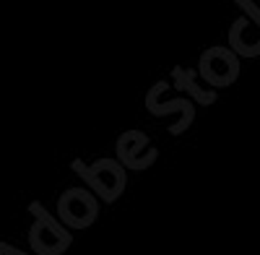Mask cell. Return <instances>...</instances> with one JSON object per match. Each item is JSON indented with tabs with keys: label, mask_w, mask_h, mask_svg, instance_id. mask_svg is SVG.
I'll use <instances>...</instances> for the list:
<instances>
[{
	"label": "cell",
	"mask_w": 260,
	"mask_h": 255,
	"mask_svg": "<svg viewBox=\"0 0 260 255\" xmlns=\"http://www.w3.org/2000/svg\"><path fill=\"white\" fill-rule=\"evenodd\" d=\"M31 216H34V227L29 232V245L37 255H62L71 247L73 237L68 227H62L55 216H50L42 203H31L29 206Z\"/></svg>",
	"instance_id": "cell-1"
},
{
	"label": "cell",
	"mask_w": 260,
	"mask_h": 255,
	"mask_svg": "<svg viewBox=\"0 0 260 255\" xmlns=\"http://www.w3.org/2000/svg\"><path fill=\"white\" fill-rule=\"evenodd\" d=\"M73 172L78 177H83V182L89 185L104 203H115L120 198V193L125 190V182H127L125 180V169L115 159H99L91 167H86L81 159H76L73 162Z\"/></svg>",
	"instance_id": "cell-2"
},
{
	"label": "cell",
	"mask_w": 260,
	"mask_h": 255,
	"mask_svg": "<svg viewBox=\"0 0 260 255\" xmlns=\"http://www.w3.org/2000/svg\"><path fill=\"white\" fill-rule=\"evenodd\" d=\"M96 214H99V206H96V198L83 187H71L65 190L57 201V216H60V224L68 227V229H86L96 221Z\"/></svg>",
	"instance_id": "cell-3"
},
{
	"label": "cell",
	"mask_w": 260,
	"mask_h": 255,
	"mask_svg": "<svg viewBox=\"0 0 260 255\" xmlns=\"http://www.w3.org/2000/svg\"><path fill=\"white\" fill-rule=\"evenodd\" d=\"M201 73H203L206 81L213 83V86H229V83L237 78V60H234L232 52L216 47V50L203 55Z\"/></svg>",
	"instance_id": "cell-4"
},
{
	"label": "cell",
	"mask_w": 260,
	"mask_h": 255,
	"mask_svg": "<svg viewBox=\"0 0 260 255\" xmlns=\"http://www.w3.org/2000/svg\"><path fill=\"white\" fill-rule=\"evenodd\" d=\"M117 154H120V162L125 167H133V169H146L151 162L156 159L154 146H151L148 138L141 136V133H125V136H120Z\"/></svg>",
	"instance_id": "cell-5"
},
{
	"label": "cell",
	"mask_w": 260,
	"mask_h": 255,
	"mask_svg": "<svg viewBox=\"0 0 260 255\" xmlns=\"http://www.w3.org/2000/svg\"><path fill=\"white\" fill-rule=\"evenodd\" d=\"M0 255H26V252H21V250H16V247H11L6 242H0Z\"/></svg>",
	"instance_id": "cell-6"
}]
</instances>
